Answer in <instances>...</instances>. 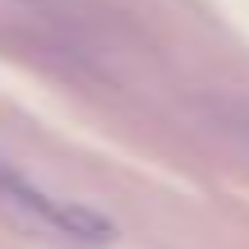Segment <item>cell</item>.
Here are the masks:
<instances>
[{
	"label": "cell",
	"instance_id": "1",
	"mask_svg": "<svg viewBox=\"0 0 249 249\" xmlns=\"http://www.w3.org/2000/svg\"><path fill=\"white\" fill-rule=\"evenodd\" d=\"M0 198L23 208V213H37L46 226H55V231L70 235V240H83V245H111L116 240V226H111L97 208L60 198V194H51V189L33 185V180L14 176V171H0Z\"/></svg>",
	"mask_w": 249,
	"mask_h": 249
}]
</instances>
